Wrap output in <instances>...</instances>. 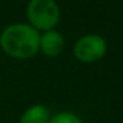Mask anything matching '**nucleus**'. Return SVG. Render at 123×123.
<instances>
[{
	"mask_svg": "<svg viewBox=\"0 0 123 123\" xmlns=\"http://www.w3.org/2000/svg\"><path fill=\"white\" fill-rule=\"evenodd\" d=\"M0 48L15 60H29L40 50V32L28 23H13L0 32Z\"/></svg>",
	"mask_w": 123,
	"mask_h": 123,
	"instance_id": "1",
	"label": "nucleus"
},
{
	"mask_svg": "<svg viewBox=\"0 0 123 123\" xmlns=\"http://www.w3.org/2000/svg\"><path fill=\"white\" fill-rule=\"evenodd\" d=\"M27 20L40 33L56 29L60 21V7L56 0H29Z\"/></svg>",
	"mask_w": 123,
	"mask_h": 123,
	"instance_id": "2",
	"label": "nucleus"
},
{
	"mask_svg": "<svg viewBox=\"0 0 123 123\" xmlns=\"http://www.w3.org/2000/svg\"><path fill=\"white\" fill-rule=\"evenodd\" d=\"M107 53V43L105 37L95 33L83 35L73 46V56L82 64H94L102 60Z\"/></svg>",
	"mask_w": 123,
	"mask_h": 123,
	"instance_id": "3",
	"label": "nucleus"
},
{
	"mask_svg": "<svg viewBox=\"0 0 123 123\" xmlns=\"http://www.w3.org/2000/svg\"><path fill=\"white\" fill-rule=\"evenodd\" d=\"M65 46V40L61 32L56 29H50L40 33V50L44 56L49 58L58 57L62 53Z\"/></svg>",
	"mask_w": 123,
	"mask_h": 123,
	"instance_id": "4",
	"label": "nucleus"
},
{
	"mask_svg": "<svg viewBox=\"0 0 123 123\" xmlns=\"http://www.w3.org/2000/svg\"><path fill=\"white\" fill-rule=\"evenodd\" d=\"M52 112L48 106L43 103H35L23 111L17 123H49Z\"/></svg>",
	"mask_w": 123,
	"mask_h": 123,
	"instance_id": "5",
	"label": "nucleus"
},
{
	"mask_svg": "<svg viewBox=\"0 0 123 123\" xmlns=\"http://www.w3.org/2000/svg\"><path fill=\"white\" fill-rule=\"evenodd\" d=\"M49 123H85L80 115L73 111H58L52 115Z\"/></svg>",
	"mask_w": 123,
	"mask_h": 123,
	"instance_id": "6",
	"label": "nucleus"
}]
</instances>
